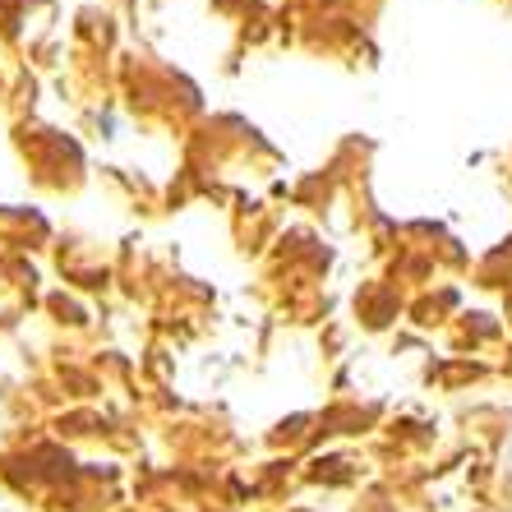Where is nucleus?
Masks as SVG:
<instances>
[{
  "mask_svg": "<svg viewBox=\"0 0 512 512\" xmlns=\"http://www.w3.org/2000/svg\"><path fill=\"white\" fill-rule=\"evenodd\" d=\"M503 476L512 480V439H508V448H503Z\"/></svg>",
  "mask_w": 512,
  "mask_h": 512,
  "instance_id": "1",
  "label": "nucleus"
}]
</instances>
